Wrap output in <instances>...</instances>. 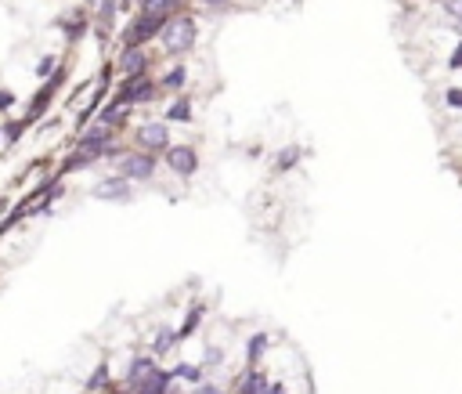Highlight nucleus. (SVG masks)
<instances>
[{
    "mask_svg": "<svg viewBox=\"0 0 462 394\" xmlns=\"http://www.w3.org/2000/svg\"><path fill=\"white\" fill-rule=\"evenodd\" d=\"M166 25V18L163 15H152V11H141L134 22H130V29H127V47H141L145 40H152V37H159V29Z\"/></svg>",
    "mask_w": 462,
    "mask_h": 394,
    "instance_id": "f03ea898",
    "label": "nucleus"
},
{
    "mask_svg": "<svg viewBox=\"0 0 462 394\" xmlns=\"http://www.w3.org/2000/svg\"><path fill=\"white\" fill-rule=\"evenodd\" d=\"M166 163H170L174 174L188 177V174H195L199 156H195V148H188V145H174V148H166Z\"/></svg>",
    "mask_w": 462,
    "mask_h": 394,
    "instance_id": "7ed1b4c3",
    "label": "nucleus"
},
{
    "mask_svg": "<svg viewBox=\"0 0 462 394\" xmlns=\"http://www.w3.org/2000/svg\"><path fill=\"white\" fill-rule=\"evenodd\" d=\"M152 369H156V362H152L148 354H141V358H134V362H130V366H127V383H134V387H138V383H141V380H145V376H148Z\"/></svg>",
    "mask_w": 462,
    "mask_h": 394,
    "instance_id": "1a4fd4ad",
    "label": "nucleus"
},
{
    "mask_svg": "<svg viewBox=\"0 0 462 394\" xmlns=\"http://www.w3.org/2000/svg\"><path fill=\"white\" fill-rule=\"evenodd\" d=\"M116 11H119L116 0H98V22H102V29H109V22H112Z\"/></svg>",
    "mask_w": 462,
    "mask_h": 394,
    "instance_id": "ddd939ff",
    "label": "nucleus"
},
{
    "mask_svg": "<svg viewBox=\"0 0 462 394\" xmlns=\"http://www.w3.org/2000/svg\"><path fill=\"white\" fill-rule=\"evenodd\" d=\"M448 69H462V44H455V51L448 58Z\"/></svg>",
    "mask_w": 462,
    "mask_h": 394,
    "instance_id": "4be33fe9",
    "label": "nucleus"
},
{
    "mask_svg": "<svg viewBox=\"0 0 462 394\" xmlns=\"http://www.w3.org/2000/svg\"><path fill=\"white\" fill-rule=\"evenodd\" d=\"M202 4H206V8H224L228 0H202Z\"/></svg>",
    "mask_w": 462,
    "mask_h": 394,
    "instance_id": "a878e982",
    "label": "nucleus"
},
{
    "mask_svg": "<svg viewBox=\"0 0 462 394\" xmlns=\"http://www.w3.org/2000/svg\"><path fill=\"white\" fill-rule=\"evenodd\" d=\"M221 358H224V354H221L217 347H209V351H206V366H221Z\"/></svg>",
    "mask_w": 462,
    "mask_h": 394,
    "instance_id": "5701e85b",
    "label": "nucleus"
},
{
    "mask_svg": "<svg viewBox=\"0 0 462 394\" xmlns=\"http://www.w3.org/2000/svg\"><path fill=\"white\" fill-rule=\"evenodd\" d=\"M264 347H267V337H264V333H257V337L250 340V362H257L264 354Z\"/></svg>",
    "mask_w": 462,
    "mask_h": 394,
    "instance_id": "dca6fc26",
    "label": "nucleus"
},
{
    "mask_svg": "<svg viewBox=\"0 0 462 394\" xmlns=\"http://www.w3.org/2000/svg\"><path fill=\"white\" fill-rule=\"evenodd\" d=\"M51 73H54V58L47 54V58H40V66H37V76L44 80V76H51Z\"/></svg>",
    "mask_w": 462,
    "mask_h": 394,
    "instance_id": "aec40b11",
    "label": "nucleus"
},
{
    "mask_svg": "<svg viewBox=\"0 0 462 394\" xmlns=\"http://www.w3.org/2000/svg\"><path fill=\"white\" fill-rule=\"evenodd\" d=\"M105 380H109V369L102 366V369H95V376H90L87 387H90V390H98V387H105Z\"/></svg>",
    "mask_w": 462,
    "mask_h": 394,
    "instance_id": "6ab92c4d",
    "label": "nucleus"
},
{
    "mask_svg": "<svg viewBox=\"0 0 462 394\" xmlns=\"http://www.w3.org/2000/svg\"><path fill=\"white\" fill-rule=\"evenodd\" d=\"M159 37H163V51L166 54H184V51H192V44H195V22L188 15H174L159 29Z\"/></svg>",
    "mask_w": 462,
    "mask_h": 394,
    "instance_id": "f257e3e1",
    "label": "nucleus"
},
{
    "mask_svg": "<svg viewBox=\"0 0 462 394\" xmlns=\"http://www.w3.org/2000/svg\"><path fill=\"white\" fill-rule=\"evenodd\" d=\"M192 394H221V390H217V387H213V383H199V387H195Z\"/></svg>",
    "mask_w": 462,
    "mask_h": 394,
    "instance_id": "b1692460",
    "label": "nucleus"
},
{
    "mask_svg": "<svg viewBox=\"0 0 462 394\" xmlns=\"http://www.w3.org/2000/svg\"><path fill=\"white\" fill-rule=\"evenodd\" d=\"M199 318H202V308H195V311H192L188 318H184V326H181V337H192V333L199 329V326H195Z\"/></svg>",
    "mask_w": 462,
    "mask_h": 394,
    "instance_id": "2eb2a0df",
    "label": "nucleus"
},
{
    "mask_svg": "<svg viewBox=\"0 0 462 394\" xmlns=\"http://www.w3.org/2000/svg\"><path fill=\"white\" fill-rule=\"evenodd\" d=\"M119 167H123V177H127V181H148L152 170H156V160H152L148 153H130Z\"/></svg>",
    "mask_w": 462,
    "mask_h": 394,
    "instance_id": "20e7f679",
    "label": "nucleus"
},
{
    "mask_svg": "<svg viewBox=\"0 0 462 394\" xmlns=\"http://www.w3.org/2000/svg\"><path fill=\"white\" fill-rule=\"evenodd\" d=\"M11 105V95H8V90H0V109H8Z\"/></svg>",
    "mask_w": 462,
    "mask_h": 394,
    "instance_id": "393cba45",
    "label": "nucleus"
},
{
    "mask_svg": "<svg viewBox=\"0 0 462 394\" xmlns=\"http://www.w3.org/2000/svg\"><path fill=\"white\" fill-rule=\"evenodd\" d=\"M174 340H177V333H170V329H159V337L152 340V351H156V354H163V351H170V347H174Z\"/></svg>",
    "mask_w": 462,
    "mask_h": 394,
    "instance_id": "4468645a",
    "label": "nucleus"
},
{
    "mask_svg": "<svg viewBox=\"0 0 462 394\" xmlns=\"http://www.w3.org/2000/svg\"><path fill=\"white\" fill-rule=\"evenodd\" d=\"M300 156H303V153H300V148H296V145H289V148H282V156H279V160H274V170H289V167H296V163H300Z\"/></svg>",
    "mask_w": 462,
    "mask_h": 394,
    "instance_id": "9b49d317",
    "label": "nucleus"
},
{
    "mask_svg": "<svg viewBox=\"0 0 462 394\" xmlns=\"http://www.w3.org/2000/svg\"><path fill=\"white\" fill-rule=\"evenodd\" d=\"M170 380H174V373H156V369H152V373L138 383V394H163Z\"/></svg>",
    "mask_w": 462,
    "mask_h": 394,
    "instance_id": "6e6552de",
    "label": "nucleus"
},
{
    "mask_svg": "<svg viewBox=\"0 0 462 394\" xmlns=\"http://www.w3.org/2000/svg\"><path fill=\"white\" fill-rule=\"evenodd\" d=\"M95 196L98 199H130V185H127V177H109L102 185H95Z\"/></svg>",
    "mask_w": 462,
    "mask_h": 394,
    "instance_id": "423d86ee",
    "label": "nucleus"
},
{
    "mask_svg": "<svg viewBox=\"0 0 462 394\" xmlns=\"http://www.w3.org/2000/svg\"><path fill=\"white\" fill-rule=\"evenodd\" d=\"M444 102H448L451 109H462V90H458V87H451L448 95H444Z\"/></svg>",
    "mask_w": 462,
    "mask_h": 394,
    "instance_id": "412c9836",
    "label": "nucleus"
},
{
    "mask_svg": "<svg viewBox=\"0 0 462 394\" xmlns=\"http://www.w3.org/2000/svg\"><path fill=\"white\" fill-rule=\"evenodd\" d=\"M119 69L127 73L130 80H134V76H141V73H145V54H141V47H127V51H123Z\"/></svg>",
    "mask_w": 462,
    "mask_h": 394,
    "instance_id": "0eeeda50",
    "label": "nucleus"
},
{
    "mask_svg": "<svg viewBox=\"0 0 462 394\" xmlns=\"http://www.w3.org/2000/svg\"><path fill=\"white\" fill-rule=\"evenodd\" d=\"M174 376H181V380H188V383H199V376H202V373H199L195 366H177V369H174Z\"/></svg>",
    "mask_w": 462,
    "mask_h": 394,
    "instance_id": "a211bd4d",
    "label": "nucleus"
},
{
    "mask_svg": "<svg viewBox=\"0 0 462 394\" xmlns=\"http://www.w3.org/2000/svg\"><path fill=\"white\" fill-rule=\"evenodd\" d=\"M181 83H184V66H177L174 73H166V76H163V87H170V90H177Z\"/></svg>",
    "mask_w": 462,
    "mask_h": 394,
    "instance_id": "f3484780",
    "label": "nucleus"
},
{
    "mask_svg": "<svg viewBox=\"0 0 462 394\" xmlns=\"http://www.w3.org/2000/svg\"><path fill=\"white\" fill-rule=\"evenodd\" d=\"M138 141L148 148V153L170 148V127H166V124H145V127L138 131Z\"/></svg>",
    "mask_w": 462,
    "mask_h": 394,
    "instance_id": "39448f33",
    "label": "nucleus"
},
{
    "mask_svg": "<svg viewBox=\"0 0 462 394\" xmlns=\"http://www.w3.org/2000/svg\"><path fill=\"white\" fill-rule=\"evenodd\" d=\"M166 119H192V102H188V98H177V102L166 109Z\"/></svg>",
    "mask_w": 462,
    "mask_h": 394,
    "instance_id": "f8f14e48",
    "label": "nucleus"
},
{
    "mask_svg": "<svg viewBox=\"0 0 462 394\" xmlns=\"http://www.w3.org/2000/svg\"><path fill=\"white\" fill-rule=\"evenodd\" d=\"M242 394H267V376L250 373V376L242 380Z\"/></svg>",
    "mask_w": 462,
    "mask_h": 394,
    "instance_id": "9d476101",
    "label": "nucleus"
}]
</instances>
